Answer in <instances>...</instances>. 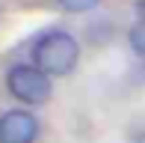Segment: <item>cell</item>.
<instances>
[{"mask_svg": "<svg viewBox=\"0 0 145 143\" xmlns=\"http://www.w3.org/2000/svg\"><path fill=\"white\" fill-rule=\"evenodd\" d=\"M77 60H80V45L71 33L65 30H50L36 42L33 48V63L36 69H42L48 77L54 75H68L74 72Z\"/></svg>", "mask_w": 145, "mask_h": 143, "instance_id": "obj_1", "label": "cell"}, {"mask_svg": "<svg viewBox=\"0 0 145 143\" xmlns=\"http://www.w3.org/2000/svg\"><path fill=\"white\" fill-rule=\"evenodd\" d=\"M6 87L24 105H44L54 93L50 77L36 66H12L9 75H6Z\"/></svg>", "mask_w": 145, "mask_h": 143, "instance_id": "obj_2", "label": "cell"}, {"mask_svg": "<svg viewBox=\"0 0 145 143\" xmlns=\"http://www.w3.org/2000/svg\"><path fill=\"white\" fill-rule=\"evenodd\" d=\"M39 119L30 110H6L0 116V143H36Z\"/></svg>", "mask_w": 145, "mask_h": 143, "instance_id": "obj_3", "label": "cell"}, {"mask_svg": "<svg viewBox=\"0 0 145 143\" xmlns=\"http://www.w3.org/2000/svg\"><path fill=\"white\" fill-rule=\"evenodd\" d=\"M127 42H130V48H133V54L145 57V18H142V21H136L133 27H130Z\"/></svg>", "mask_w": 145, "mask_h": 143, "instance_id": "obj_4", "label": "cell"}, {"mask_svg": "<svg viewBox=\"0 0 145 143\" xmlns=\"http://www.w3.org/2000/svg\"><path fill=\"white\" fill-rule=\"evenodd\" d=\"M98 3H101V0H59V6H62L65 12H89V9H95Z\"/></svg>", "mask_w": 145, "mask_h": 143, "instance_id": "obj_5", "label": "cell"}, {"mask_svg": "<svg viewBox=\"0 0 145 143\" xmlns=\"http://www.w3.org/2000/svg\"><path fill=\"white\" fill-rule=\"evenodd\" d=\"M133 143H145V131H142V134H139V137H136Z\"/></svg>", "mask_w": 145, "mask_h": 143, "instance_id": "obj_6", "label": "cell"}, {"mask_svg": "<svg viewBox=\"0 0 145 143\" xmlns=\"http://www.w3.org/2000/svg\"><path fill=\"white\" fill-rule=\"evenodd\" d=\"M139 9H142V12H145V0H142V6H139Z\"/></svg>", "mask_w": 145, "mask_h": 143, "instance_id": "obj_7", "label": "cell"}]
</instances>
